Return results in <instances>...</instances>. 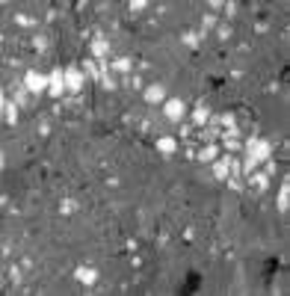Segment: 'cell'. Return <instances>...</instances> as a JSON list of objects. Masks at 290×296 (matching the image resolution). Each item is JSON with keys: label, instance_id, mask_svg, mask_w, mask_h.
Listing matches in <instances>:
<instances>
[{"label": "cell", "instance_id": "cell-1", "mask_svg": "<svg viewBox=\"0 0 290 296\" xmlns=\"http://www.w3.org/2000/svg\"><path fill=\"white\" fill-rule=\"evenodd\" d=\"M24 89L33 92V95L48 92V77H45L42 71H36V68H27V74H24Z\"/></svg>", "mask_w": 290, "mask_h": 296}, {"label": "cell", "instance_id": "cell-2", "mask_svg": "<svg viewBox=\"0 0 290 296\" xmlns=\"http://www.w3.org/2000/svg\"><path fill=\"white\" fill-rule=\"evenodd\" d=\"M83 71L77 66H68L65 68V92H71V95H80V89H83Z\"/></svg>", "mask_w": 290, "mask_h": 296}, {"label": "cell", "instance_id": "cell-3", "mask_svg": "<svg viewBox=\"0 0 290 296\" xmlns=\"http://www.w3.org/2000/svg\"><path fill=\"white\" fill-rule=\"evenodd\" d=\"M48 92H51V98H60L65 92V68L57 66L48 74Z\"/></svg>", "mask_w": 290, "mask_h": 296}, {"label": "cell", "instance_id": "cell-4", "mask_svg": "<svg viewBox=\"0 0 290 296\" xmlns=\"http://www.w3.org/2000/svg\"><path fill=\"white\" fill-rule=\"evenodd\" d=\"M184 110H187L184 98H169L166 104H163V116H166V119H172V122H178V119L184 116Z\"/></svg>", "mask_w": 290, "mask_h": 296}, {"label": "cell", "instance_id": "cell-5", "mask_svg": "<svg viewBox=\"0 0 290 296\" xmlns=\"http://www.w3.org/2000/svg\"><path fill=\"white\" fill-rule=\"evenodd\" d=\"M142 98H145V104H163V101H166V86H163V83L145 86V89H142Z\"/></svg>", "mask_w": 290, "mask_h": 296}, {"label": "cell", "instance_id": "cell-6", "mask_svg": "<svg viewBox=\"0 0 290 296\" xmlns=\"http://www.w3.org/2000/svg\"><path fill=\"white\" fill-rule=\"evenodd\" d=\"M74 278L80 284H95L98 281V266H77L74 269Z\"/></svg>", "mask_w": 290, "mask_h": 296}, {"label": "cell", "instance_id": "cell-7", "mask_svg": "<svg viewBox=\"0 0 290 296\" xmlns=\"http://www.w3.org/2000/svg\"><path fill=\"white\" fill-rule=\"evenodd\" d=\"M0 110H3V116H6V125L9 128H15L18 125V107H15V101H0Z\"/></svg>", "mask_w": 290, "mask_h": 296}, {"label": "cell", "instance_id": "cell-8", "mask_svg": "<svg viewBox=\"0 0 290 296\" xmlns=\"http://www.w3.org/2000/svg\"><path fill=\"white\" fill-rule=\"evenodd\" d=\"M92 54H95L98 60H104V57L110 54V42L104 39V33H101V30H98L95 39H92Z\"/></svg>", "mask_w": 290, "mask_h": 296}, {"label": "cell", "instance_id": "cell-9", "mask_svg": "<svg viewBox=\"0 0 290 296\" xmlns=\"http://www.w3.org/2000/svg\"><path fill=\"white\" fill-rule=\"evenodd\" d=\"M175 148H178V139L175 136H160L157 139V151L160 154H175Z\"/></svg>", "mask_w": 290, "mask_h": 296}, {"label": "cell", "instance_id": "cell-10", "mask_svg": "<svg viewBox=\"0 0 290 296\" xmlns=\"http://www.w3.org/2000/svg\"><path fill=\"white\" fill-rule=\"evenodd\" d=\"M210 122V110H207V104H198L193 110V125H207Z\"/></svg>", "mask_w": 290, "mask_h": 296}, {"label": "cell", "instance_id": "cell-11", "mask_svg": "<svg viewBox=\"0 0 290 296\" xmlns=\"http://www.w3.org/2000/svg\"><path fill=\"white\" fill-rule=\"evenodd\" d=\"M287 204H290V181H284L281 190H278V213H287Z\"/></svg>", "mask_w": 290, "mask_h": 296}, {"label": "cell", "instance_id": "cell-12", "mask_svg": "<svg viewBox=\"0 0 290 296\" xmlns=\"http://www.w3.org/2000/svg\"><path fill=\"white\" fill-rule=\"evenodd\" d=\"M228 169H231V160H213V178L216 181H225Z\"/></svg>", "mask_w": 290, "mask_h": 296}, {"label": "cell", "instance_id": "cell-13", "mask_svg": "<svg viewBox=\"0 0 290 296\" xmlns=\"http://www.w3.org/2000/svg\"><path fill=\"white\" fill-rule=\"evenodd\" d=\"M216 154H219V148H216V145H204V148L198 151V160H204V163H213V160H216Z\"/></svg>", "mask_w": 290, "mask_h": 296}, {"label": "cell", "instance_id": "cell-14", "mask_svg": "<svg viewBox=\"0 0 290 296\" xmlns=\"http://www.w3.org/2000/svg\"><path fill=\"white\" fill-rule=\"evenodd\" d=\"M130 68H133V60H130V57H119V60L113 63V71H119V74H128Z\"/></svg>", "mask_w": 290, "mask_h": 296}, {"label": "cell", "instance_id": "cell-15", "mask_svg": "<svg viewBox=\"0 0 290 296\" xmlns=\"http://www.w3.org/2000/svg\"><path fill=\"white\" fill-rule=\"evenodd\" d=\"M15 24H18V27H36V21H33L30 15H24V12L15 15Z\"/></svg>", "mask_w": 290, "mask_h": 296}, {"label": "cell", "instance_id": "cell-16", "mask_svg": "<svg viewBox=\"0 0 290 296\" xmlns=\"http://www.w3.org/2000/svg\"><path fill=\"white\" fill-rule=\"evenodd\" d=\"M74 210H77V201H74V198H63L60 213H74Z\"/></svg>", "mask_w": 290, "mask_h": 296}, {"label": "cell", "instance_id": "cell-17", "mask_svg": "<svg viewBox=\"0 0 290 296\" xmlns=\"http://www.w3.org/2000/svg\"><path fill=\"white\" fill-rule=\"evenodd\" d=\"M83 74H89V77H101V74H98V68H95V63H92V60H86V63H83Z\"/></svg>", "mask_w": 290, "mask_h": 296}, {"label": "cell", "instance_id": "cell-18", "mask_svg": "<svg viewBox=\"0 0 290 296\" xmlns=\"http://www.w3.org/2000/svg\"><path fill=\"white\" fill-rule=\"evenodd\" d=\"M181 39H184V45H187V48H198V36H195V33H184Z\"/></svg>", "mask_w": 290, "mask_h": 296}, {"label": "cell", "instance_id": "cell-19", "mask_svg": "<svg viewBox=\"0 0 290 296\" xmlns=\"http://www.w3.org/2000/svg\"><path fill=\"white\" fill-rule=\"evenodd\" d=\"M219 122H222V125H225L228 131H231V128H237V125H234V122H237V116H234V113H225V116H222V119H219Z\"/></svg>", "mask_w": 290, "mask_h": 296}, {"label": "cell", "instance_id": "cell-20", "mask_svg": "<svg viewBox=\"0 0 290 296\" xmlns=\"http://www.w3.org/2000/svg\"><path fill=\"white\" fill-rule=\"evenodd\" d=\"M128 6H130V9H133V12H142V9H145L148 3H145V0H130Z\"/></svg>", "mask_w": 290, "mask_h": 296}, {"label": "cell", "instance_id": "cell-21", "mask_svg": "<svg viewBox=\"0 0 290 296\" xmlns=\"http://www.w3.org/2000/svg\"><path fill=\"white\" fill-rule=\"evenodd\" d=\"M33 45H36L39 51H45V48H48V39H45V36H36V39H33Z\"/></svg>", "mask_w": 290, "mask_h": 296}, {"label": "cell", "instance_id": "cell-22", "mask_svg": "<svg viewBox=\"0 0 290 296\" xmlns=\"http://www.w3.org/2000/svg\"><path fill=\"white\" fill-rule=\"evenodd\" d=\"M213 24H216V18H213V15H204V30H210Z\"/></svg>", "mask_w": 290, "mask_h": 296}, {"label": "cell", "instance_id": "cell-23", "mask_svg": "<svg viewBox=\"0 0 290 296\" xmlns=\"http://www.w3.org/2000/svg\"><path fill=\"white\" fill-rule=\"evenodd\" d=\"M219 36H222V39H228V36H231V27H228V24H222V27H219Z\"/></svg>", "mask_w": 290, "mask_h": 296}]
</instances>
